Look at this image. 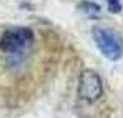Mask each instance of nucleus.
I'll list each match as a JSON object with an SVG mask.
<instances>
[{
	"instance_id": "f257e3e1",
	"label": "nucleus",
	"mask_w": 123,
	"mask_h": 118,
	"mask_svg": "<svg viewBox=\"0 0 123 118\" xmlns=\"http://www.w3.org/2000/svg\"><path fill=\"white\" fill-rule=\"evenodd\" d=\"M91 34L98 50L108 60L116 61L123 56V39L115 29L94 27Z\"/></svg>"
},
{
	"instance_id": "f03ea898",
	"label": "nucleus",
	"mask_w": 123,
	"mask_h": 118,
	"mask_svg": "<svg viewBox=\"0 0 123 118\" xmlns=\"http://www.w3.org/2000/svg\"><path fill=\"white\" fill-rule=\"evenodd\" d=\"M33 32L25 27H14L4 31L0 36V50L17 56L26 51L33 43Z\"/></svg>"
},
{
	"instance_id": "7ed1b4c3",
	"label": "nucleus",
	"mask_w": 123,
	"mask_h": 118,
	"mask_svg": "<svg viewBox=\"0 0 123 118\" xmlns=\"http://www.w3.org/2000/svg\"><path fill=\"white\" fill-rule=\"evenodd\" d=\"M102 95V81L93 69H84L80 72L78 82V96L82 100L95 101Z\"/></svg>"
},
{
	"instance_id": "20e7f679",
	"label": "nucleus",
	"mask_w": 123,
	"mask_h": 118,
	"mask_svg": "<svg viewBox=\"0 0 123 118\" xmlns=\"http://www.w3.org/2000/svg\"><path fill=\"white\" fill-rule=\"evenodd\" d=\"M79 7H87V8H84L83 11L89 13V14H94V13H98L100 11V6L98 4H95L93 1H82Z\"/></svg>"
},
{
	"instance_id": "39448f33",
	"label": "nucleus",
	"mask_w": 123,
	"mask_h": 118,
	"mask_svg": "<svg viewBox=\"0 0 123 118\" xmlns=\"http://www.w3.org/2000/svg\"><path fill=\"white\" fill-rule=\"evenodd\" d=\"M106 3L111 13H119L122 10V0H106Z\"/></svg>"
}]
</instances>
